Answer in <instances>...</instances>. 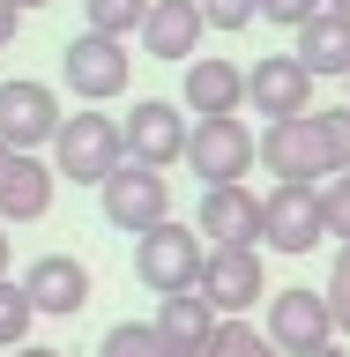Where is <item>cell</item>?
<instances>
[{
    "label": "cell",
    "instance_id": "1",
    "mask_svg": "<svg viewBox=\"0 0 350 357\" xmlns=\"http://www.w3.org/2000/svg\"><path fill=\"white\" fill-rule=\"evenodd\" d=\"M119 164H127V134H119V119H105L97 105H82V112H67V119H60L52 172H60L67 186H105Z\"/></svg>",
    "mask_w": 350,
    "mask_h": 357
},
{
    "label": "cell",
    "instance_id": "2",
    "mask_svg": "<svg viewBox=\"0 0 350 357\" xmlns=\"http://www.w3.org/2000/svg\"><path fill=\"white\" fill-rule=\"evenodd\" d=\"M201 268H209V238L187 231V223H156L134 238V275L156 290V298H179V290H201Z\"/></svg>",
    "mask_w": 350,
    "mask_h": 357
},
{
    "label": "cell",
    "instance_id": "3",
    "mask_svg": "<svg viewBox=\"0 0 350 357\" xmlns=\"http://www.w3.org/2000/svg\"><path fill=\"white\" fill-rule=\"evenodd\" d=\"M97 208H105L112 231L142 238L156 223H172V186H164V172H150V164H119V172L97 186Z\"/></svg>",
    "mask_w": 350,
    "mask_h": 357
},
{
    "label": "cell",
    "instance_id": "4",
    "mask_svg": "<svg viewBox=\"0 0 350 357\" xmlns=\"http://www.w3.org/2000/svg\"><path fill=\"white\" fill-rule=\"evenodd\" d=\"M261 164V142L239 127V119H194L187 134V172L201 186H246V172Z\"/></svg>",
    "mask_w": 350,
    "mask_h": 357
},
{
    "label": "cell",
    "instance_id": "5",
    "mask_svg": "<svg viewBox=\"0 0 350 357\" xmlns=\"http://www.w3.org/2000/svg\"><path fill=\"white\" fill-rule=\"evenodd\" d=\"M261 164L276 172V186H284V178H306V186L335 178V149H328L321 112H306V119H276V127L261 134Z\"/></svg>",
    "mask_w": 350,
    "mask_h": 357
},
{
    "label": "cell",
    "instance_id": "6",
    "mask_svg": "<svg viewBox=\"0 0 350 357\" xmlns=\"http://www.w3.org/2000/svg\"><path fill=\"white\" fill-rule=\"evenodd\" d=\"M268 342L284 357H321L335 342V305H328V290H276L268 298Z\"/></svg>",
    "mask_w": 350,
    "mask_h": 357
},
{
    "label": "cell",
    "instance_id": "7",
    "mask_svg": "<svg viewBox=\"0 0 350 357\" xmlns=\"http://www.w3.org/2000/svg\"><path fill=\"white\" fill-rule=\"evenodd\" d=\"M60 97L45 82H30V75H15V82H0V142L15 156H38L45 142H60Z\"/></svg>",
    "mask_w": 350,
    "mask_h": 357
},
{
    "label": "cell",
    "instance_id": "8",
    "mask_svg": "<svg viewBox=\"0 0 350 357\" xmlns=\"http://www.w3.org/2000/svg\"><path fill=\"white\" fill-rule=\"evenodd\" d=\"M201 298H209L224 320H246V305H261V298H268L261 245H209V268H201Z\"/></svg>",
    "mask_w": 350,
    "mask_h": 357
},
{
    "label": "cell",
    "instance_id": "9",
    "mask_svg": "<svg viewBox=\"0 0 350 357\" xmlns=\"http://www.w3.org/2000/svg\"><path fill=\"white\" fill-rule=\"evenodd\" d=\"M246 105L261 112L268 127H276V119H306V112H313V67L298 60V52L254 60V67H246Z\"/></svg>",
    "mask_w": 350,
    "mask_h": 357
},
{
    "label": "cell",
    "instance_id": "10",
    "mask_svg": "<svg viewBox=\"0 0 350 357\" xmlns=\"http://www.w3.org/2000/svg\"><path fill=\"white\" fill-rule=\"evenodd\" d=\"M127 45L119 38H97V30H82V38L60 52V75H67V89L82 97V105H112L119 89H127Z\"/></svg>",
    "mask_w": 350,
    "mask_h": 357
},
{
    "label": "cell",
    "instance_id": "11",
    "mask_svg": "<svg viewBox=\"0 0 350 357\" xmlns=\"http://www.w3.org/2000/svg\"><path fill=\"white\" fill-rule=\"evenodd\" d=\"M119 134H127V164H150V172H164V164H179L187 156V112L172 105V97H142V105L119 119Z\"/></svg>",
    "mask_w": 350,
    "mask_h": 357
},
{
    "label": "cell",
    "instance_id": "12",
    "mask_svg": "<svg viewBox=\"0 0 350 357\" xmlns=\"http://www.w3.org/2000/svg\"><path fill=\"white\" fill-rule=\"evenodd\" d=\"M194 231H201L209 245H261V238H268V201L246 194V186H201Z\"/></svg>",
    "mask_w": 350,
    "mask_h": 357
},
{
    "label": "cell",
    "instance_id": "13",
    "mask_svg": "<svg viewBox=\"0 0 350 357\" xmlns=\"http://www.w3.org/2000/svg\"><path fill=\"white\" fill-rule=\"evenodd\" d=\"M328 238V208H321V186L306 178H284L276 194H268V238L276 253H313V245Z\"/></svg>",
    "mask_w": 350,
    "mask_h": 357
},
{
    "label": "cell",
    "instance_id": "14",
    "mask_svg": "<svg viewBox=\"0 0 350 357\" xmlns=\"http://www.w3.org/2000/svg\"><path fill=\"white\" fill-rule=\"evenodd\" d=\"M22 290H30V305H38V312L67 320V312L89 305V268L75 261V253H38V261H30V275H22Z\"/></svg>",
    "mask_w": 350,
    "mask_h": 357
},
{
    "label": "cell",
    "instance_id": "15",
    "mask_svg": "<svg viewBox=\"0 0 350 357\" xmlns=\"http://www.w3.org/2000/svg\"><path fill=\"white\" fill-rule=\"evenodd\" d=\"M201 30H209V15H201V0H156L150 22H142V52L150 60H194L201 52Z\"/></svg>",
    "mask_w": 350,
    "mask_h": 357
},
{
    "label": "cell",
    "instance_id": "16",
    "mask_svg": "<svg viewBox=\"0 0 350 357\" xmlns=\"http://www.w3.org/2000/svg\"><path fill=\"white\" fill-rule=\"evenodd\" d=\"M224 312L201 298V290H179V298H156V335L172 342V357H201L209 342H217Z\"/></svg>",
    "mask_w": 350,
    "mask_h": 357
},
{
    "label": "cell",
    "instance_id": "17",
    "mask_svg": "<svg viewBox=\"0 0 350 357\" xmlns=\"http://www.w3.org/2000/svg\"><path fill=\"white\" fill-rule=\"evenodd\" d=\"M239 105H246V67L187 60V112L194 119H239Z\"/></svg>",
    "mask_w": 350,
    "mask_h": 357
},
{
    "label": "cell",
    "instance_id": "18",
    "mask_svg": "<svg viewBox=\"0 0 350 357\" xmlns=\"http://www.w3.org/2000/svg\"><path fill=\"white\" fill-rule=\"evenodd\" d=\"M52 186H60V172H45L38 156H15V172L0 186V223H38L52 208Z\"/></svg>",
    "mask_w": 350,
    "mask_h": 357
},
{
    "label": "cell",
    "instance_id": "19",
    "mask_svg": "<svg viewBox=\"0 0 350 357\" xmlns=\"http://www.w3.org/2000/svg\"><path fill=\"white\" fill-rule=\"evenodd\" d=\"M298 60L313 67V82H321V75H343L350 82V15H313L306 30H298Z\"/></svg>",
    "mask_w": 350,
    "mask_h": 357
},
{
    "label": "cell",
    "instance_id": "20",
    "mask_svg": "<svg viewBox=\"0 0 350 357\" xmlns=\"http://www.w3.org/2000/svg\"><path fill=\"white\" fill-rule=\"evenodd\" d=\"M150 8L156 0H82V15H89V30L97 38H142V22H150Z\"/></svg>",
    "mask_w": 350,
    "mask_h": 357
},
{
    "label": "cell",
    "instance_id": "21",
    "mask_svg": "<svg viewBox=\"0 0 350 357\" xmlns=\"http://www.w3.org/2000/svg\"><path fill=\"white\" fill-rule=\"evenodd\" d=\"M97 357H172V342L156 335V320H119V328H105Z\"/></svg>",
    "mask_w": 350,
    "mask_h": 357
},
{
    "label": "cell",
    "instance_id": "22",
    "mask_svg": "<svg viewBox=\"0 0 350 357\" xmlns=\"http://www.w3.org/2000/svg\"><path fill=\"white\" fill-rule=\"evenodd\" d=\"M30 320H38V305H30V290L0 275V350H22V342H30Z\"/></svg>",
    "mask_w": 350,
    "mask_h": 357
},
{
    "label": "cell",
    "instance_id": "23",
    "mask_svg": "<svg viewBox=\"0 0 350 357\" xmlns=\"http://www.w3.org/2000/svg\"><path fill=\"white\" fill-rule=\"evenodd\" d=\"M201 357H284V350L268 342V328H246V320H224V328H217V342H209Z\"/></svg>",
    "mask_w": 350,
    "mask_h": 357
},
{
    "label": "cell",
    "instance_id": "24",
    "mask_svg": "<svg viewBox=\"0 0 350 357\" xmlns=\"http://www.w3.org/2000/svg\"><path fill=\"white\" fill-rule=\"evenodd\" d=\"M321 208H328V238H335V245H350V172L321 178Z\"/></svg>",
    "mask_w": 350,
    "mask_h": 357
},
{
    "label": "cell",
    "instance_id": "25",
    "mask_svg": "<svg viewBox=\"0 0 350 357\" xmlns=\"http://www.w3.org/2000/svg\"><path fill=\"white\" fill-rule=\"evenodd\" d=\"M328 305H335V335H350V245H335V268H328Z\"/></svg>",
    "mask_w": 350,
    "mask_h": 357
},
{
    "label": "cell",
    "instance_id": "26",
    "mask_svg": "<svg viewBox=\"0 0 350 357\" xmlns=\"http://www.w3.org/2000/svg\"><path fill=\"white\" fill-rule=\"evenodd\" d=\"M201 15H209V30H246L261 15V0H201Z\"/></svg>",
    "mask_w": 350,
    "mask_h": 357
},
{
    "label": "cell",
    "instance_id": "27",
    "mask_svg": "<svg viewBox=\"0 0 350 357\" xmlns=\"http://www.w3.org/2000/svg\"><path fill=\"white\" fill-rule=\"evenodd\" d=\"M268 22H284V30H306L313 15H328V0H261Z\"/></svg>",
    "mask_w": 350,
    "mask_h": 357
},
{
    "label": "cell",
    "instance_id": "28",
    "mask_svg": "<svg viewBox=\"0 0 350 357\" xmlns=\"http://www.w3.org/2000/svg\"><path fill=\"white\" fill-rule=\"evenodd\" d=\"M321 127H328V149H335V172H350V105H328V112H321Z\"/></svg>",
    "mask_w": 350,
    "mask_h": 357
},
{
    "label": "cell",
    "instance_id": "29",
    "mask_svg": "<svg viewBox=\"0 0 350 357\" xmlns=\"http://www.w3.org/2000/svg\"><path fill=\"white\" fill-rule=\"evenodd\" d=\"M15 22H22V8H15V0H0V45L15 38Z\"/></svg>",
    "mask_w": 350,
    "mask_h": 357
},
{
    "label": "cell",
    "instance_id": "30",
    "mask_svg": "<svg viewBox=\"0 0 350 357\" xmlns=\"http://www.w3.org/2000/svg\"><path fill=\"white\" fill-rule=\"evenodd\" d=\"M8 172H15V149H8V142H0V186H8Z\"/></svg>",
    "mask_w": 350,
    "mask_h": 357
},
{
    "label": "cell",
    "instance_id": "31",
    "mask_svg": "<svg viewBox=\"0 0 350 357\" xmlns=\"http://www.w3.org/2000/svg\"><path fill=\"white\" fill-rule=\"evenodd\" d=\"M15 357H60V350H45V342H22V350Z\"/></svg>",
    "mask_w": 350,
    "mask_h": 357
},
{
    "label": "cell",
    "instance_id": "32",
    "mask_svg": "<svg viewBox=\"0 0 350 357\" xmlns=\"http://www.w3.org/2000/svg\"><path fill=\"white\" fill-rule=\"evenodd\" d=\"M0 275H8V223H0Z\"/></svg>",
    "mask_w": 350,
    "mask_h": 357
},
{
    "label": "cell",
    "instance_id": "33",
    "mask_svg": "<svg viewBox=\"0 0 350 357\" xmlns=\"http://www.w3.org/2000/svg\"><path fill=\"white\" fill-rule=\"evenodd\" d=\"M15 8H52V0H15Z\"/></svg>",
    "mask_w": 350,
    "mask_h": 357
},
{
    "label": "cell",
    "instance_id": "34",
    "mask_svg": "<svg viewBox=\"0 0 350 357\" xmlns=\"http://www.w3.org/2000/svg\"><path fill=\"white\" fill-rule=\"evenodd\" d=\"M328 8H335V15H350V0H328Z\"/></svg>",
    "mask_w": 350,
    "mask_h": 357
},
{
    "label": "cell",
    "instance_id": "35",
    "mask_svg": "<svg viewBox=\"0 0 350 357\" xmlns=\"http://www.w3.org/2000/svg\"><path fill=\"white\" fill-rule=\"evenodd\" d=\"M321 357H343V350H335V342H328V350H321Z\"/></svg>",
    "mask_w": 350,
    "mask_h": 357
}]
</instances>
